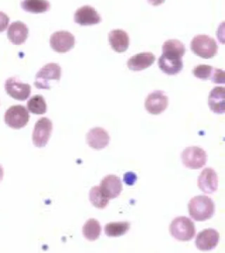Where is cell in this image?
I'll list each match as a JSON object with an SVG mask.
<instances>
[{
    "label": "cell",
    "mask_w": 225,
    "mask_h": 253,
    "mask_svg": "<svg viewBox=\"0 0 225 253\" xmlns=\"http://www.w3.org/2000/svg\"><path fill=\"white\" fill-rule=\"evenodd\" d=\"M188 213L194 221H204L212 217L215 213L213 200L204 195H199L190 200Z\"/></svg>",
    "instance_id": "1"
},
{
    "label": "cell",
    "mask_w": 225,
    "mask_h": 253,
    "mask_svg": "<svg viewBox=\"0 0 225 253\" xmlns=\"http://www.w3.org/2000/svg\"><path fill=\"white\" fill-rule=\"evenodd\" d=\"M191 49L198 56L210 59L217 55L218 46L217 42L210 36L198 35L191 42Z\"/></svg>",
    "instance_id": "2"
},
{
    "label": "cell",
    "mask_w": 225,
    "mask_h": 253,
    "mask_svg": "<svg viewBox=\"0 0 225 253\" xmlns=\"http://www.w3.org/2000/svg\"><path fill=\"white\" fill-rule=\"evenodd\" d=\"M170 233L178 241H190L195 236L194 223L186 216L177 217L171 223Z\"/></svg>",
    "instance_id": "3"
},
{
    "label": "cell",
    "mask_w": 225,
    "mask_h": 253,
    "mask_svg": "<svg viewBox=\"0 0 225 253\" xmlns=\"http://www.w3.org/2000/svg\"><path fill=\"white\" fill-rule=\"evenodd\" d=\"M62 74V69L57 63H47L42 68L36 76L35 85L37 89H45L49 90L51 86L49 82L59 81Z\"/></svg>",
    "instance_id": "4"
},
{
    "label": "cell",
    "mask_w": 225,
    "mask_h": 253,
    "mask_svg": "<svg viewBox=\"0 0 225 253\" xmlns=\"http://www.w3.org/2000/svg\"><path fill=\"white\" fill-rule=\"evenodd\" d=\"M29 113L26 107L21 105H14L8 108L4 114V123L13 129H20L29 122Z\"/></svg>",
    "instance_id": "5"
},
{
    "label": "cell",
    "mask_w": 225,
    "mask_h": 253,
    "mask_svg": "<svg viewBox=\"0 0 225 253\" xmlns=\"http://www.w3.org/2000/svg\"><path fill=\"white\" fill-rule=\"evenodd\" d=\"M207 158L205 150L200 147H188L181 153L183 165L192 170L202 168L207 163Z\"/></svg>",
    "instance_id": "6"
},
{
    "label": "cell",
    "mask_w": 225,
    "mask_h": 253,
    "mask_svg": "<svg viewBox=\"0 0 225 253\" xmlns=\"http://www.w3.org/2000/svg\"><path fill=\"white\" fill-rule=\"evenodd\" d=\"M53 124L49 119L43 117L36 123L33 131V143L38 148H44L47 145L51 135Z\"/></svg>",
    "instance_id": "7"
},
{
    "label": "cell",
    "mask_w": 225,
    "mask_h": 253,
    "mask_svg": "<svg viewBox=\"0 0 225 253\" xmlns=\"http://www.w3.org/2000/svg\"><path fill=\"white\" fill-rule=\"evenodd\" d=\"M4 89L10 97L20 101H24L28 99L31 94L30 84L22 83L20 82V79L14 77L10 78L5 81Z\"/></svg>",
    "instance_id": "8"
},
{
    "label": "cell",
    "mask_w": 225,
    "mask_h": 253,
    "mask_svg": "<svg viewBox=\"0 0 225 253\" xmlns=\"http://www.w3.org/2000/svg\"><path fill=\"white\" fill-rule=\"evenodd\" d=\"M49 42L54 51L66 53L75 46V37L70 32H55L50 37Z\"/></svg>",
    "instance_id": "9"
},
{
    "label": "cell",
    "mask_w": 225,
    "mask_h": 253,
    "mask_svg": "<svg viewBox=\"0 0 225 253\" xmlns=\"http://www.w3.org/2000/svg\"><path fill=\"white\" fill-rule=\"evenodd\" d=\"M168 102V97L164 93V91H155L148 95L144 106L150 115H158L166 110Z\"/></svg>",
    "instance_id": "10"
},
{
    "label": "cell",
    "mask_w": 225,
    "mask_h": 253,
    "mask_svg": "<svg viewBox=\"0 0 225 253\" xmlns=\"http://www.w3.org/2000/svg\"><path fill=\"white\" fill-rule=\"evenodd\" d=\"M220 235L218 230L206 229L198 234L195 239V245L200 251H211L217 247L219 243Z\"/></svg>",
    "instance_id": "11"
},
{
    "label": "cell",
    "mask_w": 225,
    "mask_h": 253,
    "mask_svg": "<svg viewBox=\"0 0 225 253\" xmlns=\"http://www.w3.org/2000/svg\"><path fill=\"white\" fill-rule=\"evenodd\" d=\"M194 74L197 79L202 80H211L214 83L225 84V73L221 69L210 66V65H198L193 70Z\"/></svg>",
    "instance_id": "12"
},
{
    "label": "cell",
    "mask_w": 225,
    "mask_h": 253,
    "mask_svg": "<svg viewBox=\"0 0 225 253\" xmlns=\"http://www.w3.org/2000/svg\"><path fill=\"white\" fill-rule=\"evenodd\" d=\"M198 186L204 194H214L218 186L217 172L212 168H206L202 170L198 178Z\"/></svg>",
    "instance_id": "13"
},
{
    "label": "cell",
    "mask_w": 225,
    "mask_h": 253,
    "mask_svg": "<svg viewBox=\"0 0 225 253\" xmlns=\"http://www.w3.org/2000/svg\"><path fill=\"white\" fill-rule=\"evenodd\" d=\"M99 188L102 194L108 199L118 197L123 191V183L121 179L115 175H107L103 178Z\"/></svg>",
    "instance_id": "14"
},
{
    "label": "cell",
    "mask_w": 225,
    "mask_h": 253,
    "mask_svg": "<svg viewBox=\"0 0 225 253\" xmlns=\"http://www.w3.org/2000/svg\"><path fill=\"white\" fill-rule=\"evenodd\" d=\"M74 21L80 26H91L99 24L101 18L92 6L84 5L76 11Z\"/></svg>",
    "instance_id": "15"
},
{
    "label": "cell",
    "mask_w": 225,
    "mask_h": 253,
    "mask_svg": "<svg viewBox=\"0 0 225 253\" xmlns=\"http://www.w3.org/2000/svg\"><path fill=\"white\" fill-rule=\"evenodd\" d=\"M110 137L107 131L101 127H94L87 134L88 145L94 150H102L109 144Z\"/></svg>",
    "instance_id": "16"
},
{
    "label": "cell",
    "mask_w": 225,
    "mask_h": 253,
    "mask_svg": "<svg viewBox=\"0 0 225 253\" xmlns=\"http://www.w3.org/2000/svg\"><path fill=\"white\" fill-rule=\"evenodd\" d=\"M7 30V37L13 45L23 44L28 37V28L26 24L21 21L12 22Z\"/></svg>",
    "instance_id": "17"
},
{
    "label": "cell",
    "mask_w": 225,
    "mask_h": 253,
    "mask_svg": "<svg viewBox=\"0 0 225 253\" xmlns=\"http://www.w3.org/2000/svg\"><path fill=\"white\" fill-rule=\"evenodd\" d=\"M155 62V55L150 52H143L133 55L128 61V68L133 71H141L150 67Z\"/></svg>",
    "instance_id": "18"
},
{
    "label": "cell",
    "mask_w": 225,
    "mask_h": 253,
    "mask_svg": "<svg viewBox=\"0 0 225 253\" xmlns=\"http://www.w3.org/2000/svg\"><path fill=\"white\" fill-rule=\"evenodd\" d=\"M108 41L112 48L118 53L126 51L130 45L129 35L121 29L112 30L108 35Z\"/></svg>",
    "instance_id": "19"
},
{
    "label": "cell",
    "mask_w": 225,
    "mask_h": 253,
    "mask_svg": "<svg viewBox=\"0 0 225 253\" xmlns=\"http://www.w3.org/2000/svg\"><path fill=\"white\" fill-rule=\"evenodd\" d=\"M225 88L215 87L209 96V106L215 114L224 115L225 112Z\"/></svg>",
    "instance_id": "20"
},
{
    "label": "cell",
    "mask_w": 225,
    "mask_h": 253,
    "mask_svg": "<svg viewBox=\"0 0 225 253\" xmlns=\"http://www.w3.org/2000/svg\"><path fill=\"white\" fill-rule=\"evenodd\" d=\"M162 51V55L165 56L181 59L186 53V47L179 40H167L163 45Z\"/></svg>",
    "instance_id": "21"
},
{
    "label": "cell",
    "mask_w": 225,
    "mask_h": 253,
    "mask_svg": "<svg viewBox=\"0 0 225 253\" xmlns=\"http://www.w3.org/2000/svg\"><path fill=\"white\" fill-rule=\"evenodd\" d=\"M158 66L167 75H176L183 69V62L181 59L171 58L162 55L158 59Z\"/></svg>",
    "instance_id": "22"
},
{
    "label": "cell",
    "mask_w": 225,
    "mask_h": 253,
    "mask_svg": "<svg viewBox=\"0 0 225 253\" xmlns=\"http://www.w3.org/2000/svg\"><path fill=\"white\" fill-rule=\"evenodd\" d=\"M21 7L26 12L31 13H43L50 9V4L47 0H23Z\"/></svg>",
    "instance_id": "23"
},
{
    "label": "cell",
    "mask_w": 225,
    "mask_h": 253,
    "mask_svg": "<svg viewBox=\"0 0 225 253\" xmlns=\"http://www.w3.org/2000/svg\"><path fill=\"white\" fill-rule=\"evenodd\" d=\"M131 223L129 221H116L109 222L105 227V233L107 237H122L130 230Z\"/></svg>",
    "instance_id": "24"
},
{
    "label": "cell",
    "mask_w": 225,
    "mask_h": 253,
    "mask_svg": "<svg viewBox=\"0 0 225 253\" xmlns=\"http://www.w3.org/2000/svg\"><path fill=\"white\" fill-rule=\"evenodd\" d=\"M101 233V226L95 219H89L83 227L84 237L88 241H95L99 238Z\"/></svg>",
    "instance_id": "25"
},
{
    "label": "cell",
    "mask_w": 225,
    "mask_h": 253,
    "mask_svg": "<svg viewBox=\"0 0 225 253\" xmlns=\"http://www.w3.org/2000/svg\"><path fill=\"white\" fill-rule=\"evenodd\" d=\"M27 107L34 115H44L47 112V104L42 95H35L29 99Z\"/></svg>",
    "instance_id": "26"
},
{
    "label": "cell",
    "mask_w": 225,
    "mask_h": 253,
    "mask_svg": "<svg viewBox=\"0 0 225 253\" xmlns=\"http://www.w3.org/2000/svg\"><path fill=\"white\" fill-rule=\"evenodd\" d=\"M89 199L91 204L99 210L105 209L109 202V200L102 194L99 186H93L91 188L89 194Z\"/></svg>",
    "instance_id": "27"
},
{
    "label": "cell",
    "mask_w": 225,
    "mask_h": 253,
    "mask_svg": "<svg viewBox=\"0 0 225 253\" xmlns=\"http://www.w3.org/2000/svg\"><path fill=\"white\" fill-rule=\"evenodd\" d=\"M9 17L4 12H0V33L4 32L9 25Z\"/></svg>",
    "instance_id": "28"
},
{
    "label": "cell",
    "mask_w": 225,
    "mask_h": 253,
    "mask_svg": "<svg viewBox=\"0 0 225 253\" xmlns=\"http://www.w3.org/2000/svg\"><path fill=\"white\" fill-rule=\"evenodd\" d=\"M136 179H137L136 175L133 172H128L124 175V181L129 186H133L136 181Z\"/></svg>",
    "instance_id": "29"
},
{
    "label": "cell",
    "mask_w": 225,
    "mask_h": 253,
    "mask_svg": "<svg viewBox=\"0 0 225 253\" xmlns=\"http://www.w3.org/2000/svg\"><path fill=\"white\" fill-rule=\"evenodd\" d=\"M165 1H166V0H148V2H149L150 4L154 5V6H158V5L162 4L163 3H165Z\"/></svg>",
    "instance_id": "30"
},
{
    "label": "cell",
    "mask_w": 225,
    "mask_h": 253,
    "mask_svg": "<svg viewBox=\"0 0 225 253\" xmlns=\"http://www.w3.org/2000/svg\"><path fill=\"white\" fill-rule=\"evenodd\" d=\"M3 177H4V170L2 166H0V181L3 179Z\"/></svg>",
    "instance_id": "31"
}]
</instances>
